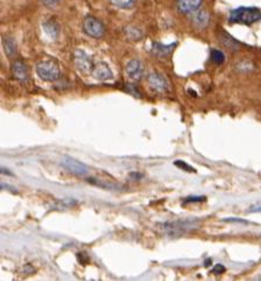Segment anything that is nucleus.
I'll return each instance as SVG.
<instances>
[{"label": "nucleus", "mask_w": 261, "mask_h": 281, "mask_svg": "<svg viewBox=\"0 0 261 281\" xmlns=\"http://www.w3.org/2000/svg\"><path fill=\"white\" fill-rule=\"evenodd\" d=\"M203 0H178V10L182 13H192L202 4Z\"/></svg>", "instance_id": "nucleus-11"}, {"label": "nucleus", "mask_w": 261, "mask_h": 281, "mask_svg": "<svg viewBox=\"0 0 261 281\" xmlns=\"http://www.w3.org/2000/svg\"><path fill=\"white\" fill-rule=\"evenodd\" d=\"M175 165L177 166V167L183 168V170L187 171V172H196L195 168H192V167H191V166H189L187 164H185V162H183V161H180V160H178V161H176Z\"/></svg>", "instance_id": "nucleus-20"}, {"label": "nucleus", "mask_w": 261, "mask_h": 281, "mask_svg": "<svg viewBox=\"0 0 261 281\" xmlns=\"http://www.w3.org/2000/svg\"><path fill=\"white\" fill-rule=\"evenodd\" d=\"M211 60L217 65H221L225 62V56L219 50H212L211 51Z\"/></svg>", "instance_id": "nucleus-15"}, {"label": "nucleus", "mask_w": 261, "mask_h": 281, "mask_svg": "<svg viewBox=\"0 0 261 281\" xmlns=\"http://www.w3.org/2000/svg\"><path fill=\"white\" fill-rule=\"evenodd\" d=\"M42 1H44V4L52 6V5H55L56 2H59V0H42Z\"/></svg>", "instance_id": "nucleus-24"}, {"label": "nucleus", "mask_w": 261, "mask_h": 281, "mask_svg": "<svg viewBox=\"0 0 261 281\" xmlns=\"http://www.w3.org/2000/svg\"><path fill=\"white\" fill-rule=\"evenodd\" d=\"M136 1L137 0H111V2L115 6H117V7L120 8H131L133 7V5L136 4Z\"/></svg>", "instance_id": "nucleus-16"}, {"label": "nucleus", "mask_w": 261, "mask_h": 281, "mask_svg": "<svg viewBox=\"0 0 261 281\" xmlns=\"http://www.w3.org/2000/svg\"><path fill=\"white\" fill-rule=\"evenodd\" d=\"M205 200V196H189V198L185 199V204L186 202H200V201H204Z\"/></svg>", "instance_id": "nucleus-21"}, {"label": "nucleus", "mask_w": 261, "mask_h": 281, "mask_svg": "<svg viewBox=\"0 0 261 281\" xmlns=\"http://www.w3.org/2000/svg\"><path fill=\"white\" fill-rule=\"evenodd\" d=\"M196 22L199 23V26L203 27V24L202 22H204L205 24L208 23V14L205 13V12H199L198 16L196 17Z\"/></svg>", "instance_id": "nucleus-19"}, {"label": "nucleus", "mask_w": 261, "mask_h": 281, "mask_svg": "<svg viewBox=\"0 0 261 281\" xmlns=\"http://www.w3.org/2000/svg\"><path fill=\"white\" fill-rule=\"evenodd\" d=\"M225 271H226L225 267H224L223 265H215L213 270H212V273L221 274V273H224V272H225Z\"/></svg>", "instance_id": "nucleus-22"}, {"label": "nucleus", "mask_w": 261, "mask_h": 281, "mask_svg": "<svg viewBox=\"0 0 261 281\" xmlns=\"http://www.w3.org/2000/svg\"><path fill=\"white\" fill-rule=\"evenodd\" d=\"M36 73L44 81H55L60 77V67L53 59L41 60L36 64Z\"/></svg>", "instance_id": "nucleus-2"}, {"label": "nucleus", "mask_w": 261, "mask_h": 281, "mask_svg": "<svg viewBox=\"0 0 261 281\" xmlns=\"http://www.w3.org/2000/svg\"><path fill=\"white\" fill-rule=\"evenodd\" d=\"M126 73L132 81H138L143 77V65L138 59H132L126 66Z\"/></svg>", "instance_id": "nucleus-8"}, {"label": "nucleus", "mask_w": 261, "mask_h": 281, "mask_svg": "<svg viewBox=\"0 0 261 281\" xmlns=\"http://www.w3.org/2000/svg\"><path fill=\"white\" fill-rule=\"evenodd\" d=\"M83 30L89 37L92 38H101L104 34L105 29L103 26V24L96 18L93 17H87L83 22Z\"/></svg>", "instance_id": "nucleus-3"}, {"label": "nucleus", "mask_w": 261, "mask_h": 281, "mask_svg": "<svg viewBox=\"0 0 261 281\" xmlns=\"http://www.w3.org/2000/svg\"><path fill=\"white\" fill-rule=\"evenodd\" d=\"M74 62L75 65L78 71L83 72V73H88V72H92L93 69V62L90 59V57L88 56L86 52L81 50H77L74 54Z\"/></svg>", "instance_id": "nucleus-6"}, {"label": "nucleus", "mask_w": 261, "mask_h": 281, "mask_svg": "<svg viewBox=\"0 0 261 281\" xmlns=\"http://www.w3.org/2000/svg\"><path fill=\"white\" fill-rule=\"evenodd\" d=\"M75 204H77V201L72 200V199H66V200H61V201L57 202V204L55 205V207L57 208V210H63V208H68V207L74 206Z\"/></svg>", "instance_id": "nucleus-17"}, {"label": "nucleus", "mask_w": 261, "mask_h": 281, "mask_svg": "<svg viewBox=\"0 0 261 281\" xmlns=\"http://www.w3.org/2000/svg\"><path fill=\"white\" fill-rule=\"evenodd\" d=\"M225 221L227 222H241V223H247V221H245V220H240V219H225Z\"/></svg>", "instance_id": "nucleus-23"}, {"label": "nucleus", "mask_w": 261, "mask_h": 281, "mask_svg": "<svg viewBox=\"0 0 261 281\" xmlns=\"http://www.w3.org/2000/svg\"><path fill=\"white\" fill-rule=\"evenodd\" d=\"M92 74L95 79H98L100 81H105V80H110L113 79L114 74L113 71H111L110 67L104 62H99L98 65H94L92 69Z\"/></svg>", "instance_id": "nucleus-9"}, {"label": "nucleus", "mask_w": 261, "mask_h": 281, "mask_svg": "<svg viewBox=\"0 0 261 281\" xmlns=\"http://www.w3.org/2000/svg\"><path fill=\"white\" fill-rule=\"evenodd\" d=\"M197 220H184V221H175L163 223V229L166 231L170 235H181L187 229L195 227Z\"/></svg>", "instance_id": "nucleus-4"}, {"label": "nucleus", "mask_w": 261, "mask_h": 281, "mask_svg": "<svg viewBox=\"0 0 261 281\" xmlns=\"http://www.w3.org/2000/svg\"><path fill=\"white\" fill-rule=\"evenodd\" d=\"M175 47V44H171V45H160V44H155L154 45V52L156 54H158V56L163 57V56H166V54H169L171 52L172 50H174Z\"/></svg>", "instance_id": "nucleus-14"}, {"label": "nucleus", "mask_w": 261, "mask_h": 281, "mask_svg": "<svg viewBox=\"0 0 261 281\" xmlns=\"http://www.w3.org/2000/svg\"><path fill=\"white\" fill-rule=\"evenodd\" d=\"M126 33L130 39H132V40H138V39L142 37V33L139 32L137 29H128Z\"/></svg>", "instance_id": "nucleus-18"}, {"label": "nucleus", "mask_w": 261, "mask_h": 281, "mask_svg": "<svg viewBox=\"0 0 261 281\" xmlns=\"http://www.w3.org/2000/svg\"><path fill=\"white\" fill-rule=\"evenodd\" d=\"M2 46H4V51L7 57H13L17 53V44L13 38L5 37L2 39Z\"/></svg>", "instance_id": "nucleus-13"}, {"label": "nucleus", "mask_w": 261, "mask_h": 281, "mask_svg": "<svg viewBox=\"0 0 261 281\" xmlns=\"http://www.w3.org/2000/svg\"><path fill=\"white\" fill-rule=\"evenodd\" d=\"M148 83L151 89L158 93H165L169 91V83L162 74L151 73L148 77Z\"/></svg>", "instance_id": "nucleus-7"}, {"label": "nucleus", "mask_w": 261, "mask_h": 281, "mask_svg": "<svg viewBox=\"0 0 261 281\" xmlns=\"http://www.w3.org/2000/svg\"><path fill=\"white\" fill-rule=\"evenodd\" d=\"M44 30L52 39H56L60 33L59 24L54 20H47L46 23H44Z\"/></svg>", "instance_id": "nucleus-12"}, {"label": "nucleus", "mask_w": 261, "mask_h": 281, "mask_svg": "<svg viewBox=\"0 0 261 281\" xmlns=\"http://www.w3.org/2000/svg\"><path fill=\"white\" fill-rule=\"evenodd\" d=\"M259 20H261V12L259 8L256 7H239L233 10L230 14L231 23L252 25Z\"/></svg>", "instance_id": "nucleus-1"}, {"label": "nucleus", "mask_w": 261, "mask_h": 281, "mask_svg": "<svg viewBox=\"0 0 261 281\" xmlns=\"http://www.w3.org/2000/svg\"><path fill=\"white\" fill-rule=\"evenodd\" d=\"M12 73H13V77L16 79L20 81H26L29 77V72L28 67H27L26 64L21 60H16V62L12 64Z\"/></svg>", "instance_id": "nucleus-10"}, {"label": "nucleus", "mask_w": 261, "mask_h": 281, "mask_svg": "<svg viewBox=\"0 0 261 281\" xmlns=\"http://www.w3.org/2000/svg\"><path fill=\"white\" fill-rule=\"evenodd\" d=\"M261 211V205H257V206H252L250 212H259Z\"/></svg>", "instance_id": "nucleus-25"}, {"label": "nucleus", "mask_w": 261, "mask_h": 281, "mask_svg": "<svg viewBox=\"0 0 261 281\" xmlns=\"http://www.w3.org/2000/svg\"><path fill=\"white\" fill-rule=\"evenodd\" d=\"M61 164L66 170H68L73 174L78 175V177H84V175L89 173V168H88L87 165L78 161V160L71 158V156H66V158L62 160Z\"/></svg>", "instance_id": "nucleus-5"}]
</instances>
